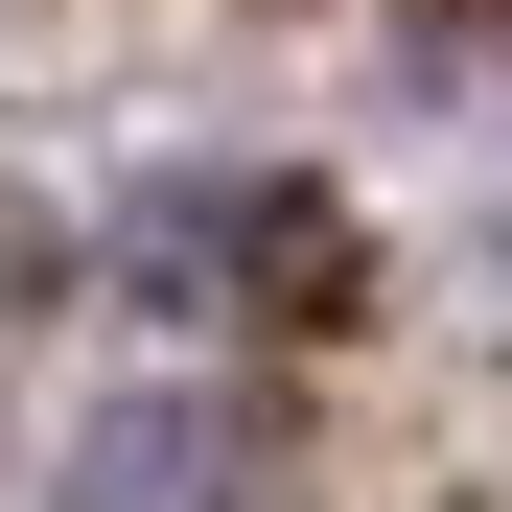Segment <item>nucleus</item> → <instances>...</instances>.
I'll return each instance as SVG.
<instances>
[{
	"label": "nucleus",
	"instance_id": "obj_1",
	"mask_svg": "<svg viewBox=\"0 0 512 512\" xmlns=\"http://www.w3.org/2000/svg\"><path fill=\"white\" fill-rule=\"evenodd\" d=\"M233 466H256L233 373H140V396L70 419V512H233Z\"/></svg>",
	"mask_w": 512,
	"mask_h": 512
}]
</instances>
